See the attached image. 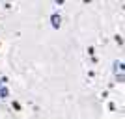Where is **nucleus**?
<instances>
[{"mask_svg":"<svg viewBox=\"0 0 125 119\" xmlns=\"http://www.w3.org/2000/svg\"><path fill=\"white\" fill-rule=\"evenodd\" d=\"M11 104H13V108H15V110H21V104L17 102V101H15V102H11Z\"/></svg>","mask_w":125,"mask_h":119,"instance_id":"2","label":"nucleus"},{"mask_svg":"<svg viewBox=\"0 0 125 119\" xmlns=\"http://www.w3.org/2000/svg\"><path fill=\"white\" fill-rule=\"evenodd\" d=\"M116 43H118V45H123V37H121V36H116Z\"/></svg>","mask_w":125,"mask_h":119,"instance_id":"1","label":"nucleus"}]
</instances>
